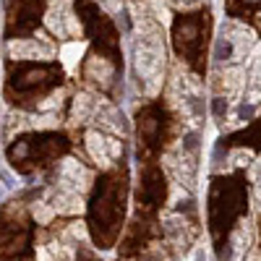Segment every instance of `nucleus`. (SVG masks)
<instances>
[{
	"label": "nucleus",
	"mask_w": 261,
	"mask_h": 261,
	"mask_svg": "<svg viewBox=\"0 0 261 261\" xmlns=\"http://www.w3.org/2000/svg\"><path fill=\"white\" fill-rule=\"evenodd\" d=\"M86 149H89V154H92V160H94L97 165L107 167V165L120 154V141H115V139H105L102 133L89 131V136H86Z\"/></svg>",
	"instance_id": "1"
}]
</instances>
